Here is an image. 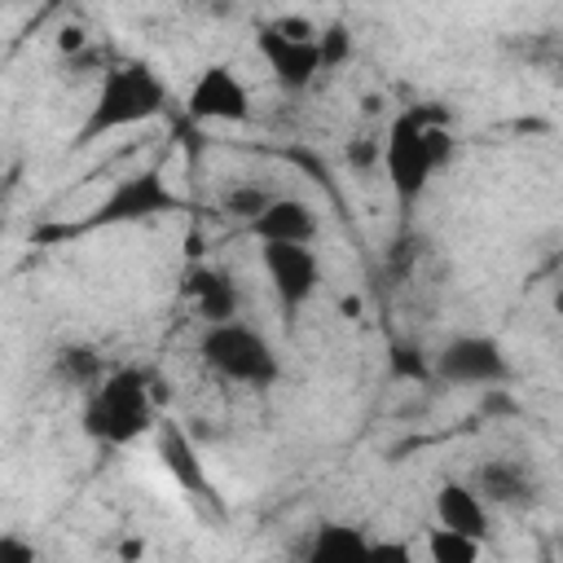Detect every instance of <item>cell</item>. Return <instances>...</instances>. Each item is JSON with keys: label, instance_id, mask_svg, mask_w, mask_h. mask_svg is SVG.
Masks as SVG:
<instances>
[{"label": "cell", "instance_id": "1", "mask_svg": "<svg viewBox=\"0 0 563 563\" xmlns=\"http://www.w3.org/2000/svg\"><path fill=\"white\" fill-rule=\"evenodd\" d=\"M453 150H457V141H453L449 119L440 110L409 106L387 123V132H383V172H387V185H391L405 216L427 194L431 176L440 167H449Z\"/></svg>", "mask_w": 563, "mask_h": 563}, {"label": "cell", "instance_id": "2", "mask_svg": "<svg viewBox=\"0 0 563 563\" xmlns=\"http://www.w3.org/2000/svg\"><path fill=\"white\" fill-rule=\"evenodd\" d=\"M167 110V84L163 75L141 62V57H119L101 70V84L84 110V123L75 128V141L70 150H88L123 128H136V123H150Z\"/></svg>", "mask_w": 563, "mask_h": 563}, {"label": "cell", "instance_id": "3", "mask_svg": "<svg viewBox=\"0 0 563 563\" xmlns=\"http://www.w3.org/2000/svg\"><path fill=\"white\" fill-rule=\"evenodd\" d=\"M154 422H158V391L150 369L136 365L110 369L106 383L84 396V413H79L84 435L101 449H128L141 435H150Z\"/></svg>", "mask_w": 563, "mask_h": 563}, {"label": "cell", "instance_id": "4", "mask_svg": "<svg viewBox=\"0 0 563 563\" xmlns=\"http://www.w3.org/2000/svg\"><path fill=\"white\" fill-rule=\"evenodd\" d=\"M180 207H185V198L167 185L163 167H141V172L119 176L110 185V194L101 202H92L88 216H79L75 224H48L35 238L40 242H66V238H84V233H97V229H123V224L158 220V216H172Z\"/></svg>", "mask_w": 563, "mask_h": 563}, {"label": "cell", "instance_id": "5", "mask_svg": "<svg viewBox=\"0 0 563 563\" xmlns=\"http://www.w3.org/2000/svg\"><path fill=\"white\" fill-rule=\"evenodd\" d=\"M198 361L238 387H273L282 374V356L273 352V343L264 339L260 325L251 321H224V325H207L198 334Z\"/></svg>", "mask_w": 563, "mask_h": 563}, {"label": "cell", "instance_id": "6", "mask_svg": "<svg viewBox=\"0 0 563 563\" xmlns=\"http://www.w3.org/2000/svg\"><path fill=\"white\" fill-rule=\"evenodd\" d=\"M317 35H321V26H312L308 18H290V13H282V18H273L255 31V48H260L277 88L303 92V88L317 84V75L325 70Z\"/></svg>", "mask_w": 563, "mask_h": 563}, {"label": "cell", "instance_id": "7", "mask_svg": "<svg viewBox=\"0 0 563 563\" xmlns=\"http://www.w3.org/2000/svg\"><path fill=\"white\" fill-rule=\"evenodd\" d=\"M431 374L440 383H449V387L493 391V387H506L515 369H510V356H506L501 339H493V334H457L435 352Z\"/></svg>", "mask_w": 563, "mask_h": 563}, {"label": "cell", "instance_id": "8", "mask_svg": "<svg viewBox=\"0 0 563 563\" xmlns=\"http://www.w3.org/2000/svg\"><path fill=\"white\" fill-rule=\"evenodd\" d=\"M185 114L194 123H246L251 119V88L229 62H211L185 92Z\"/></svg>", "mask_w": 563, "mask_h": 563}, {"label": "cell", "instance_id": "9", "mask_svg": "<svg viewBox=\"0 0 563 563\" xmlns=\"http://www.w3.org/2000/svg\"><path fill=\"white\" fill-rule=\"evenodd\" d=\"M260 264H264V277L282 303V312L295 321L299 308L317 295L321 286V260L312 246H282V242H268L260 246Z\"/></svg>", "mask_w": 563, "mask_h": 563}, {"label": "cell", "instance_id": "10", "mask_svg": "<svg viewBox=\"0 0 563 563\" xmlns=\"http://www.w3.org/2000/svg\"><path fill=\"white\" fill-rule=\"evenodd\" d=\"M185 295L194 303V312L202 317V325H224V321H242L246 295L238 286V277L220 264H194L185 273Z\"/></svg>", "mask_w": 563, "mask_h": 563}, {"label": "cell", "instance_id": "11", "mask_svg": "<svg viewBox=\"0 0 563 563\" xmlns=\"http://www.w3.org/2000/svg\"><path fill=\"white\" fill-rule=\"evenodd\" d=\"M475 493L497 510H528L537 506L541 479L523 457H488L475 466Z\"/></svg>", "mask_w": 563, "mask_h": 563}, {"label": "cell", "instance_id": "12", "mask_svg": "<svg viewBox=\"0 0 563 563\" xmlns=\"http://www.w3.org/2000/svg\"><path fill=\"white\" fill-rule=\"evenodd\" d=\"M246 233L268 246V242H282V246H312L317 233H321V216L308 198H295V194H277L268 202V211L260 220L246 224Z\"/></svg>", "mask_w": 563, "mask_h": 563}, {"label": "cell", "instance_id": "13", "mask_svg": "<svg viewBox=\"0 0 563 563\" xmlns=\"http://www.w3.org/2000/svg\"><path fill=\"white\" fill-rule=\"evenodd\" d=\"M158 457H163L167 475H172L189 497L207 501L216 515L224 510V506H220V493H216V484H211V475H207V462L198 457L194 440H189L176 422H163V431H158Z\"/></svg>", "mask_w": 563, "mask_h": 563}, {"label": "cell", "instance_id": "14", "mask_svg": "<svg viewBox=\"0 0 563 563\" xmlns=\"http://www.w3.org/2000/svg\"><path fill=\"white\" fill-rule=\"evenodd\" d=\"M435 523L449 528V532H462L471 541H488L493 537L488 501L475 493V484H462V479H444L435 488Z\"/></svg>", "mask_w": 563, "mask_h": 563}, {"label": "cell", "instance_id": "15", "mask_svg": "<svg viewBox=\"0 0 563 563\" xmlns=\"http://www.w3.org/2000/svg\"><path fill=\"white\" fill-rule=\"evenodd\" d=\"M369 532L365 528H352V523H321L312 532V545H308V559L303 563H369Z\"/></svg>", "mask_w": 563, "mask_h": 563}, {"label": "cell", "instance_id": "16", "mask_svg": "<svg viewBox=\"0 0 563 563\" xmlns=\"http://www.w3.org/2000/svg\"><path fill=\"white\" fill-rule=\"evenodd\" d=\"M106 356L92 347V343H62L57 352H53V378L62 383V387H75V391H92V387H101L106 383Z\"/></svg>", "mask_w": 563, "mask_h": 563}, {"label": "cell", "instance_id": "17", "mask_svg": "<svg viewBox=\"0 0 563 563\" xmlns=\"http://www.w3.org/2000/svg\"><path fill=\"white\" fill-rule=\"evenodd\" d=\"M277 198V189H268V185H255V180H233L224 194H220V211L224 216H233V220H242V224H251V220H260L264 211H268V202Z\"/></svg>", "mask_w": 563, "mask_h": 563}, {"label": "cell", "instance_id": "18", "mask_svg": "<svg viewBox=\"0 0 563 563\" xmlns=\"http://www.w3.org/2000/svg\"><path fill=\"white\" fill-rule=\"evenodd\" d=\"M479 554H484V541H471L440 523L427 532V563H479Z\"/></svg>", "mask_w": 563, "mask_h": 563}, {"label": "cell", "instance_id": "19", "mask_svg": "<svg viewBox=\"0 0 563 563\" xmlns=\"http://www.w3.org/2000/svg\"><path fill=\"white\" fill-rule=\"evenodd\" d=\"M387 374H391V378H409V383L435 378V374H431V365L422 361V352H418V347H409V343H391V347H387Z\"/></svg>", "mask_w": 563, "mask_h": 563}, {"label": "cell", "instance_id": "20", "mask_svg": "<svg viewBox=\"0 0 563 563\" xmlns=\"http://www.w3.org/2000/svg\"><path fill=\"white\" fill-rule=\"evenodd\" d=\"M317 44H321V66H325V70H339V66H347V62H352V35H347V26H343V22L321 26Z\"/></svg>", "mask_w": 563, "mask_h": 563}, {"label": "cell", "instance_id": "21", "mask_svg": "<svg viewBox=\"0 0 563 563\" xmlns=\"http://www.w3.org/2000/svg\"><path fill=\"white\" fill-rule=\"evenodd\" d=\"M0 563H40V550L22 532H4L0 537Z\"/></svg>", "mask_w": 563, "mask_h": 563}, {"label": "cell", "instance_id": "22", "mask_svg": "<svg viewBox=\"0 0 563 563\" xmlns=\"http://www.w3.org/2000/svg\"><path fill=\"white\" fill-rule=\"evenodd\" d=\"M347 163L352 167H374V163H383V141H374V136H356L352 145H347Z\"/></svg>", "mask_w": 563, "mask_h": 563}, {"label": "cell", "instance_id": "23", "mask_svg": "<svg viewBox=\"0 0 563 563\" xmlns=\"http://www.w3.org/2000/svg\"><path fill=\"white\" fill-rule=\"evenodd\" d=\"M369 563H418V554L405 541H374Z\"/></svg>", "mask_w": 563, "mask_h": 563}, {"label": "cell", "instance_id": "24", "mask_svg": "<svg viewBox=\"0 0 563 563\" xmlns=\"http://www.w3.org/2000/svg\"><path fill=\"white\" fill-rule=\"evenodd\" d=\"M550 308H554V312H559V317H563V286H559V290H554V295H550Z\"/></svg>", "mask_w": 563, "mask_h": 563}, {"label": "cell", "instance_id": "25", "mask_svg": "<svg viewBox=\"0 0 563 563\" xmlns=\"http://www.w3.org/2000/svg\"><path fill=\"white\" fill-rule=\"evenodd\" d=\"M559 40H563V22H559Z\"/></svg>", "mask_w": 563, "mask_h": 563}]
</instances>
